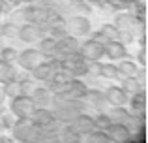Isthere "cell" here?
<instances>
[{
    "label": "cell",
    "instance_id": "obj_1",
    "mask_svg": "<svg viewBox=\"0 0 148 143\" xmlns=\"http://www.w3.org/2000/svg\"><path fill=\"white\" fill-rule=\"evenodd\" d=\"M60 64H62V70H66L71 77H86V75H90V62L84 60L83 57L79 55V51L62 57Z\"/></svg>",
    "mask_w": 148,
    "mask_h": 143
},
{
    "label": "cell",
    "instance_id": "obj_2",
    "mask_svg": "<svg viewBox=\"0 0 148 143\" xmlns=\"http://www.w3.org/2000/svg\"><path fill=\"white\" fill-rule=\"evenodd\" d=\"M10 130H11V140H15V141H32L36 124L32 122L30 117H17Z\"/></svg>",
    "mask_w": 148,
    "mask_h": 143
},
{
    "label": "cell",
    "instance_id": "obj_3",
    "mask_svg": "<svg viewBox=\"0 0 148 143\" xmlns=\"http://www.w3.org/2000/svg\"><path fill=\"white\" fill-rule=\"evenodd\" d=\"M66 30L71 36H86L92 32V23L88 19V15H81V13H73L69 17H66Z\"/></svg>",
    "mask_w": 148,
    "mask_h": 143
},
{
    "label": "cell",
    "instance_id": "obj_4",
    "mask_svg": "<svg viewBox=\"0 0 148 143\" xmlns=\"http://www.w3.org/2000/svg\"><path fill=\"white\" fill-rule=\"evenodd\" d=\"M10 111L15 115V117H30L32 111L36 109V104H34L32 96L26 94H19L15 98H10Z\"/></svg>",
    "mask_w": 148,
    "mask_h": 143
},
{
    "label": "cell",
    "instance_id": "obj_5",
    "mask_svg": "<svg viewBox=\"0 0 148 143\" xmlns=\"http://www.w3.org/2000/svg\"><path fill=\"white\" fill-rule=\"evenodd\" d=\"M79 55L83 57L84 60H88V62H99L105 57V45L98 44V41H94L90 38V40L83 41V44L79 45Z\"/></svg>",
    "mask_w": 148,
    "mask_h": 143
},
{
    "label": "cell",
    "instance_id": "obj_6",
    "mask_svg": "<svg viewBox=\"0 0 148 143\" xmlns=\"http://www.w3.org/2000/svg\"><path fill=\"white\" fill-rule=\"evenodd\" d=\"M41 60H43V57L40 55V51H38L36 47H28V49L19 51L17 60H15V62L19 64V68H21L23 72H30L34 66H38Z\"/></svg>",
    "mask_w": 148,
    "mask_h": 143
},
{
    "label": "cell",
    "instance_id": "obj_7",
    "mask_svg": "<svg viewBox=\"0 0 148 143\" xmlns=\"http://www.w3.org/2000/svg\"><path fill=\"white\" fill-rule=\"evenodd\" d=\"M68 124H69V128H71L79 137L86 136L90 130L96 128V126H94V117L88 115V113H84V111H83V113H79V115H75Z\"/></svg>",
    "mask_w": 148,
    "mask_h": 143
},
{
    "label": "cell",
    "instance_id": "obj_8",
    "mask_svg": "<svg viewBox=\"0 0 148 143\" xmlns=\"http://www.w3.org/2000/svg\"><path fill=\"white\" fill-rule=\"evenodd\" d=\"M71 79L73 77L66 70H56V72H53L51 79L45 81V83H47V88L53 92V94H64V92L68 90V85H69Z\"/></svg>",
    "mask_w": 148,
    "mask_h": 143
},
{
    "label": "cell",
    "instance_id": "obj_9",
    "mask_svg": "<svg viewBox=\"0 0 148 143\" xmlns=\"http://www.w3.org/2000/svg\"><path fill=\"white\" fill-rule=\"evenodd\" d=\"M79 45H81V40H79L77 36L66 34L64 38L56 40V47H54V57L62 59V57H66V55L77 53V51H79Z\"/></svg>",
    "mask_w": 148,
    "mask_h": 143
},
{
    "label": "cell",
    "instance_id": "obj_10",
    "mask_svg": "<svg viewBox=\"0 0 148 143\" xmlns=\"http://www.w3.org/2000/svg\"><path fill=\"white\" fill-rule=\"evenodd\" d=\"M146 88H139L137 92H133V94L130 96V100H127V104H130V109L131 113L139 115V117H143L146 121Z\"/></svg>",
    "mask_w": 148,
    "mask_h": 143
},
{
    "label": "cell",
    "instance_id": "obj_11",
    "mask_svg": "<svg viewBox=\"0 0 148 143\" xmlns=\"http://www.w3.org/2000/svg\"><path fill=\"white\" fill-rule=\"evenodd\" d=\"M83 100L88 104V107L98 109V111H109V107H111L107 98H105V92L99 90V88H88Z\"/></svg>",
    "mask_w": 148,
    "mask_h": 143
},
{
    "label": "cell",
    "instance_id": "obj_12",
    "mask_svg": "<svg viewBox=\"0 0 148 143\" xmlns=\"http://www.w3.org/2000/svg\"><path fill=\"white\" fill-rule=\"evenodd\" d=\"M105 98H107L109 106H127V100H130V94L124 90L120 85H111V87L105 90Z\"/></svg>",
    "mask_w": 148,
    "mask_h": 143
},
{
    "label": "cell",
    "instance_id": "obj_13",
    "mask_svg": "<svg viewBox=\"0 0 148 143\" xmlns=\"http://www.w3.org/2000/svg\"><path fill=\"white\" fill-rule=\"evenodd\" d=\"M43 36L41 34V30L38 28V25H34V23H23L21 26H19V40L25 41V44H34V41H38L40 38Z\"/></svg>",
    "mask_w": 148,
    "mask_h": 143
},
{
    "label": "cell",
    "instance_id": "obj_14",
    "mask_svg": "<svg viewBox=\"0 0 148 143\" xmlns=\"http://www.w3.org/2000/svg\"><path fill=\"white\" fill-rule=\"evenodd\" d=\"M105 57H109L111 62L126 59L127 57V45H124L122 41H118V40L107 41V45H105Z\"/></svg>",
    "mask_w": 148,
    "mask_h": 143
},
{
    "label": "cell",
    "instance_id": "obj_15",
    "mask_svg": "<svg viewBox=\"0 0 148 143\" xmlns=\"http://www.w3.org/2000/svg\"><path fill=\"white\" fill-rule=\"evenodd\" d=\"M107 134L111 137V141H130V128H127L124 122H112L107 128Z\"/></svg>",
    "mask_w": 148,
    "mask_h": 143
},
{
    "label": "cell",
    "instance_id": "obj_16",
    "mask_svg": "<svg viewBox=\"0 0 148 143\" xmlns=\"http://www.w3.org/2000/svg\"><path fill=\"white\" fill-rule=\"evenodd\" d=\"M86 90H88V85L84 83L81 77H73V79L69 81V85H68V90H66L62 96H69V98H84Z\"/></svg>",
    "mask_w": 148,
    "mask_h": 143
},
{
    "label": "cell",
    "instance_id": "obj_17",
    "mask_svg": "<svg viewBox=\"0 0 148 143\" xmlns=\"http://www.w3.org/2000/svg\"><path fill=\"white\" fill-rule=\"evenodd\" d=\"M30 96H32L36 107H51V102H53V96L54 94L49 90L47 87H36Z\"/></svg>",
    "mask_w": 148,
    "mask_h": 143
},
{
    "label": "cell",
    "instance_id": "obj_18",
    "mask_svg": "<svg viewBox=\"0 0 148 143\" xmlns=\"http://www.w3.org/2000/svg\"><path fill=\"white\" fill-rule=\"evenodd\" d=\"M112 25L118 30H133L135 28V15L127 10L118 11V13L114 15V23H112Z\"/></svg>",
    "mask_w": 148,
    "mask_h": 143
},
{
    "label": "cell",
    "instance_id": "obj_19",
    "mask_svg": "<svg viewBox=\"0 0 148 143\" xmlns=\"http://www.w3.org/2000/svg\"><path fill=\"white\" fill-rule=\"evenodd\" d=\"M53 68H51V64H49V60L47 59H43L38 66H34L32 70H30V77H32L34 81H49L51 79V75H53Z\"/></svg>",
    "mask_w": 148,
    "mask_h": 143
},
{
    "label": "cell",
    "instance_id": "obj_20",
    "mask_svg": "<svg viewBox=\"0 0 148 143\" xmlns=\"http://www.w3.org/2000/svg\"><path fill=\"white\" fill-rule=\"evenodd\" d=\"M96 73H98L99 77H103V79H109V81H116L120 79L118 75V70H116V64L112 62H96Z\"/></svg>",
    "mask_w": 148,
    "mask_h": 143
},
{
    "label": "cell",
    "instance_id": "obj_21",
    "mask_svg": "<svg viewBox=\"0 0 148 143\" xmlns=\"http://www.w3.org/2000/svg\"><path fill=\"white\" fill-rule=\"evenodd\" d=\"M54 47H56V40H53L51 36H41L38 40L36 49L40 51V55L43 59H51V57H54Z\"/></svg>",
    "mask_w": 148,
    "mask_h": 143
},
{
    "label": "cell",
    "instance_id": "obj_22",
    "mask_svg": "<svg viewBox=\"0 0 148 143\" xmlns=\"http://www.w3.org/2000/svg\"><path fill=\"white\" fill-rule=\"evenodd\" d=\"M116 70H118L120 77H135L137 72H139V64L135 62V60H130L126 57V59H122L118 64H116Z\"/></svg>",
    "mask_w": 148,
    "mask_h": 143
},
{
    "label": "cell",
    "instance_id": "obj_23",
    "mask_svg": "<svg viewBox=\"0 0 148 143\" xmlns=\"http://www.w3.org/2000/svg\"><path fill=\"white\" fill-rule=\"evenodd\" d=\"M30 119H32V122L36 126H41L53 119V111H51V107H36L32 111V115H30Z\"/></svg>",
    "mask_w": 148,
    "mask_h": 143
},
{
    "label": "cell",
    "instance_id": "obj_24",
    "mask_svg": "<svg viewBox=\"0 0 148 143\" xmlns=\"http://www.w3.org/2000/svg\"><path fill=\"white\" fill-rule=\"evenodd\" d=\"M122 122L130 128V132H137V130H145V119L139 117V115L131 113V111H127L126 117L122 119Z\"/></svg>",
    "mask_w": 148,
    "mask_h": 143
},
{
    "label": "cell",
    "instance_id": "obj_25",
    "mask_svg": "<svg viewBox=\"0 0 148 143\" xmlns=\"http://www.w3.org/2000/svg\"><path fill=\"white\" fill-rule=\"evenodd\" d=\"M17 73H19V70L13 66V62H6V60L0 59V85L17 77Z\"/></svg>",
    "mask_w": 148,
    "mask_h": 143
},
{
    "label": "cell",
    "instance_id": "obj_26",
    "mask_svg": "<svg viewBox=\"0 0 148 143\" xmlns=\"http://www.w3.org/2000/svg\"><path fill=\"white\" fill-rule=\"evenodd\" d=\"M0 34L6 36L8 40H17V36H19V25H15V23H11L10 19H6V21L0 23Z\"/></svg>",
    "mask_w": 148,
    "mask_h": 143
},
{
    "label": "cell",
    "instance_id": "obj_27",
    "mask_svg": "<svg viewBox=\"0 0 148 143\" xmlns=\"http://www.w3.org/2000/svg\"><path fill=\"white\" fill-rule=\"evenodd\" d=\"M2 88H4V92H6L8 98H15V96L21 94V79L13 77V79L2 83Z\"/></svg>",
    "mask_w": 148,
    "mask_h": 143
},
{
    "label": "cell",
    "instance_id": "obj_28",
    "mask_svg": "<svg viewBox=\"0 0 148 143\" xmlns=\"http://www.w3.org/2000/svg\"><path fill=\"white\" fill-rule=\"evenodd\" d=\"M120 87L124 88V90L127 92V94H133V92H137L139 88H143V85H141V81L137 79V77H120Z\"/></svg>",
    "mask_w": 148,
    "mask_h": 143
},
{
    "label": "cell",
    "instance_id": "obj_29",
    "mask_svg": "<svg viewBox=\"0 0 148 143\" xmlns=\"http://www.w3.org/2000/svg\"><path fill=\"white\" fill-rule=\"evenodd\" d=\"M8 19H10L11 23H15V25L21 26L23 23H26V17H25V4L23 6H15L13 10L8 13Z\"/></svg>",
    "mask_w": 148,
    "mask_h": 143
},
{
    "label": "cell",
    "instance_id": "obj_30",
    "mask_svg": "<svg viewBox=\"0 0 148 143\" xmlns=\"http://www.w3.org/2000/svg\"><path fill=\"white\" fill-rule=\"evenodd\" d=\"M86 141H101V143H105V141H111V137H109V134H107V130H99V128H94V130H90V132L86 134V136H83Z\"/></svg>",
    "mask_w": 148,
    "mask_h": 143
},
{
    "label": "cell",
    "instance_id": "obj_31",
    "mask_svg": "<svg viewBox=\"0 0 148 143\" xmlns=\"http://www.w3.org/2000/svg\"><path fill=\"white\" fill-rule=\"evenodd\" d=\"M111 124H112V119L109 117L107 111H99V113L94 117V126L99 128V130H107Z\"/></svg>",
    "mask_w": 148,
    "mask_h": 143
},
{
    "label": "cell",
    "instance_id": "obj_32",
    "mask_svg": "<svg viewBox=\"0 0 148 143\" xmlns=\"http://www.w3.org/2000/svg\"><path fill=\"white\" fill-rule=\"evenodd\" d=\"M79 140H81V137L69 128L68 122H66V124L60 128V132H58V141H79Z\"/></svg>",
    "mask_w": 148,
    "mask_h": 143
},
{
    "label": "cell",
    "instance_id": "obj_33",
    "mask_svg": "<svg viewBox=\"0 0 148 143\" xmlns=\"http://www.w3.org/2000/svg\"><path fill=\"white\" fill-rule=\"evenodd\" d=\"M99 32L103 34L105 38H107L109 41H112V40H118V28H116L112 23H103V25L99 26Z\"/></svg>",
    "mask_w": 148,
    "mask_h": 143
},
{
    "label": "cell",
    "instance_id": "obj_34",
    "mask_svg": "<svg viewBox=\"0 0 148 143\" xmlns=\"http://www.w3.org/2000/svg\"><path fill=\"white\" fill-rule=\"evenodd\" d=\"M109 117L112 119V122H122V119L126 117V113H127V107L126 106H112V107H109Z\"/></svg>",
    "mask_w": 148,
    "mask_h": 143
},
{
    "label": "cell",
    "instance_id": "obj_35",
    "mask_svg": "<svg viewBox=\"0 0 148 143\" xmlns=\"http://www.w3.org/2000/svg\"><path fill=\"white\" fill-rule=\"evenodd\" d=\"M17 55H19V51L15 47H11V45H6V47L0 49V59L6 60V62H15Z\"/></svg>",
    "mask_w": 148,
    "mask_h": 143
},
{
    "label": "cell",
    "instance_id": "obj_36",
    "mask_svg": "<svg viewBox=\"0 0 148 143\" xmlns=\"http://www.w3.org/2000/svg\"><path fill=\"white\" fill-rule=\"evenodd\" d=\"M36 87H38V83L32 79V77H23V79H21V94L30 96Z\"/></svg>",
    "mask_w": 148,
    "mask_h": 143
},
{
    "label": "cell",
    "instance_id": "obj_37",
    "mask_svg": "<svg viewBox=\"0 0 148 143\" xmlns=\"http://www.w3.org/2000/svg\"><path fill=\"white\" fill-rule=\"evenodd\" d=\"M66 34H68V30H66V25H56V26H51L45 36H51L53 40H60V38L66 36Z\"/></svg>",
    "mask_w": 148,
    "mask_h": 143
},
{
    "label": "cell",
    "instance_id": "obj_38",
    "mask_svg": "<svg viewBox=\"0 0 148 143\" xmlns=\"http://www.w3.org/2000/svg\"><path fill=\"white\" fill-rule=\"evenodd\" d=\"M135 32L133 30H118V41H122L124 45H131L135 41Z\"/></svg>",
    "mask_w": 148,
    "mask_h": 143
},
{
    "label": "cell",
    "instance_id": "obj_39",
    "mask_svg": "<svg viewBox=\"0 0 148 143\" xmlns=\"http://www.w3.org/2000/svg\"><path fill=\"white\" fill-rule=\"evenodd\" d=\"M135 62H137L139 66H148V51H146V47H141V49H139L137 60H135Z\"/></svg>",
    "mask_w": 148,
    "mask_h": 143
},
{
    "label": "cell",
    "instance_id": "obj_40",
    "mask_svg": "<svg viewBox=\"0 0 148 143\" xmlns=\"http://www.w3.org/2000/svg\"><path fill=\"white\" fill-rule=\"evenodd\" d=\"M92 40H94V41H98V44H101V45H107V38H105L103 36V34H101L99 32V30H96V32H92Z\"/></svg>",
    "mask_w": 148,
    "mask_h": 143
},
{
    "label": "cell",
    "instance_id": "obj_41",
    "mask_svg": "<svg viewBox=\"0 0 148 143\" xmlns=\"http://www.w3.org/2000/svg\"><path fill=\"white\" fill-rule=\"evenodd\" d=\"M8 130H10V128H8V126H4L2 122H0V141H10L11 140V137L8 136Z\"/></svg>",
    "mask_w": 148,
    "mask_h": 143
},
{
    "label": "cell",
    "instance_id": "obj_42",
    "mask_svg": "<svg viewBox=\"0 0 148 143\" xmlns=\"http://www.w3.org/2000/svg\"><path fill=\"white\" fill-rule=\"evenodd\" d=\"M6 100H8V96H6V92H4L2 85H0V106H4V104H6Z\"/></svg>",
    "mask_w": 148,
    "mask_h": 143
},
{
    "label": "cell",
    "instance_id": "obj_43",
    "mask_svg": "<svg viewBox=\"0 0 148 143\" xmlns=\"http://www.w3.org/2000/svg\"><path fill=\"white\" fill-rule=\"evenodd\" d=\"M6 45H8V38L0 34V49H2V47H6Z\"/></svg>",
    "mask_w": 148,
    "mask_h": 143
},
{
    "label": "cell",
    "instance_id": "obj_44",
    "mask_svg": "<svg viewBox=\"0 0 148 143\" xmlns=\"http://www.w3.org/2000/svg\"><path fill=\"white\" fill-rule=\"evenodd\" d=\"M15 2H17L19 6H23V4H32V2H36V0H15Z\"/></svg>",
    "mask_w": 148,
    "mask_h": 143
},
{
    "label": "cell",
    "instance_id": "obj_45",
    "mask_svg": "<svg viewBox=\"0 0 148 143\" xmlns=\"http://www.w3.org/2000/svg\"><path fill=\"white\" fill-rule=\"evenodd\" d=\"M6 2L8 0H0V13L4 15V8H6Z\"/></svg>",
    "mask_w": 148,
    "mask_h": 143
}]
</instances>
